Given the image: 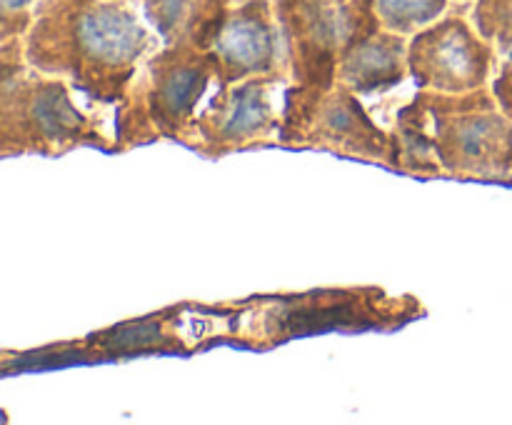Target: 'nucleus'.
<instances>
[{
    "label": "nucleus",
    "instance_id": "obj_5",
    "mask_svg": "<svg viewBox=\"0 0 512 425\" xmlns=\"http://www.w3.org/2000/svg\"><path fill=\"white\" fill-rule=\"evenodd\" d=\"M348 5L333 0H283L280 38L290 83L333 90L340 50L350 40Z\"/></svg>",
    "mask_w": 512,
    "mask_h": 425
},
{
    "label": "nucleus",
    "instance_id": "obj_12",
    "mask_svg": "<svg viewBox=\"0 0 512 425\" xmlns=\"http://www.w3.org/2000/svg\"><path fill=\"white\" fill-rule=\"evenodd\" d=\"M198 0H145V15L155 25L165 43H193L203 20L198 15Z\"/></svg>",
    "mask_w": 512,
    "mask_h": 425
},
{
    "label": "nucleus",
    "instance_id": "obj_7",
    "mask_svg": "<svg viewBox=\"0 0 512 425\" xmlns=\"http://www.w3.org/2000/svg\"><path fill=\"white\" fill-rule=\"evenodd\" d=\"M295 148L333 150L338 155L373 160L398 170L393 130L375 123L360 95L343 83L318 95Z\"/></svg>",
    "mask_w": 512,
    "mask_h": 425
},
{
    "label": "nucleus",
    "instance_id": "obj_14",
    "mask_svg": "<svg viewBox=\"0 0 512 425\" xmlns=\"http://www.w3.org/2000/svg\"><path fill=\"white\" fill-rule=\"evenodd\" d=\"M0 3H3L5 18H8V15H15V13H20V10L28 8V5L33 3V0H0Z\"/></svg>",
    "mask_w": 512,
    "mask_h": 425
},
{
    "label": "nucleus",
    "instance_id": "obj_6",
    "mask_svg": "<svg viewBox=\"0 0 512 425\" xmlns=\"http://www.w3.org/2000/svg\"><path fill=\"white\" fill-rule=\"evenodd\" d=\"M495 50L463 18H443L408 43V70L418 90L468 93L488 88Z\"/></svg>",
    "mask_w": 512,
    "mask_h": 425
},
{
    "label": "nucleus",
    "instance_id": "obj_1",
    "mask_svg": "<svg viewBox=\"0 0 512 425\" xmlns=\"http://www.w3.org/2000/svg\"><path fill=\"white\" fill-rule=\"evenodd\" d=\"M398 170L413 175L508 178L512 175V120L493 90L468 93L418 90L395 113Z\"/></svg>",
    "mask_w": 512,
    "mask_h": 425
},
{
    "label": "nucleus",
    "instance_id": "obj_16",
    "mask_svg": "<svg viewBox=\"0 0 512 425\" xmlns=\"http://www.w3.org/2000/svg\"><path fill=\"white\" fill-rule=\"evenodd\" d=\"M333 3H345V0H333Z\"/></svg>",
    "mask_w": 512,
    "mask_h": 425
},
{
    "label": "nucleus",
    "instance_id": "obj_10",
    "mask_svg": "<svg viewBox=\"0 0 512 425\" xmlns=\"http://www.w3.org/2000/svg\"><path fill=\"white\" fill-rule=\"evenodd\" d=\"M408 75V43L405 35L393 30H375L340 50L338 83L348 85L358 95L390 93Z\"/></svg>",
    "mask_w": 512,
    "mask_h": 425
},
{
    "label": "nucleus",
    "instance_id": "obj_4",
    "mask_svg": "<svg viewBox=\"0 0 512 425\" xmlns=\"http://www.w3.org/2000/svg\"><path fill=\"white\" fill-rule=\"evenodd\" d=\"M285 75H253L218 88L210 103L195 115L178 143L205 158H223L278 138L280 110L275 90L285 88Z\"/></svg>",
    "mask_w": 512,
    "mask_h": 425
},
{
    "label": "nucleus",
    "instance_id": "obj_2",
    "mask_svg": "<svg viewBox=\"0 0 512 425\" xmlns=\"http://www.w3.org/2000/svg\"><path fill=\"white\" fill-rule=\"evenodd\" d=\"M150 35L138 15L118 3L80 8L63 30L38 23L25 45L30 68L73 85L93 103L115 105L138 78Z\"/></svg>",
    "mask_w": 512,
    "mask_h": 425
},
{
    "label": "nucleus",
    "instance_id": "obj_8",
    "mask_svg": "<svg viewBox=\"0 0 512 425\" xmlns=\"http://www.w3.org/2000/svg\"><path fill=\"white\" fill-rule=\"evenodd\" d=\"M218 85V63L210 50L193 43H170L148 63V108L160 135L180 140L210 85Z\"/></svg>",
    "mask_w": 512,
    "mask_h": 425
},
{
    "label": "nucleus",
    "instance_id": "obj_13",
    "mask_svg": "<svg viewBox=\"0 0 512 425\" xmlns=\"http://www.w3.org/2000/svg\"><path fill=\"white\" fill-rule=\"evenodd\" d=\"M380 23L400 35L418 33L443 15L448 0H373Z\"/></svg>",
    "mask_w": 512,
    "mask_h": 425
},
{
    "label": "nucleus",
    "instance_id": "obj_11",
    "mask_svg": "<svg viewBox=\"0 0 512 425\" xmlns=\"http://www.w3.org/2000/svg\"><path fill=\"white\" fill-rule=\"evenodd\" d=\"M158 138H163V135H160L158 125L150 115L145 75H138L128 88V93H125V98L115 103L113 150L125 153V150H133L138 145L155 143Z\"/></svg>",
    "mask_w": 512,
    "mask_h": 425
},
{
    "label": "nucleus",
    "instance_id": "obj_9",
    "mask_svg": "<svg viewBox=\"0 0 512 425\" xmlns=\"http://www.w3.org/2000/svg\"><path fill=\"white\" fill-rule=\"evenodd\" d=\"M210 53L218 63V88L253 75H288L280 38L263 0L225 15Z\"/></svg>",
    "mask_w": 512,
    "mask_h": 425
},
{
    "label": "nucleus",
    "instance_id": "obj_3",
    "mask_svg": "<svg viewBox=\"0 0 512 425\" xmlns=\"http://www.w3.org/2000/svg\"><path fill=\"white\" fill-rule=\"evenodd\" d=\"M63 78L35 68L0 78V150L3 155H65L75 148L113 150L103 120L75 100Z\"/></svg>",
    "mask_w": 512,
    "mask_h": 425
},
{
    "label": "nucleus",
    "instance_id": "obj_15",
    "mask_svg": "<svg viewBox=\"0 0 512 425\" xmlns=\"http://www.w3.org/2000/svg\"><path fill=\"white\" fill-rule=\"evenodd\" d=\"M503 58H508V60H510V63H512V45H510V48H508V50H505V53H503Z\"/></svg>",
    "mask_w": 512,
    "mask_h": 425
}]
</instances>
